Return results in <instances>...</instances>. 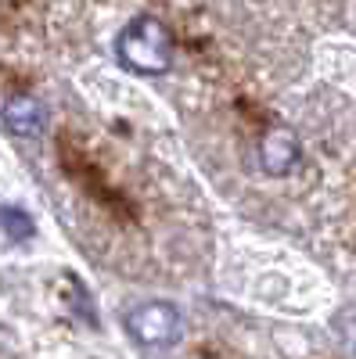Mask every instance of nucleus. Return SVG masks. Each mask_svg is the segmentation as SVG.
I'll list each match as a JSON object with an SVG mask.
<instances>
[{"mask_svg": "<svg viewBox=\"0 0 356 359\" xmlns=\"http://www.w3.org/2000/svg\"><path fill=\"white\" fill-rule=\"evenodd\" d=\"M115 54L137 76H162L173 69V36L159 18L140 15L115 36Z\"/></svg>", "mask_w": 356, "mask_h": 359, "instance_id": "1", "label": "nucleus"}, {"mask_svg": "<svg viewBox=\"0 0 356 359\" xmlns=\"http://www.w3.org/2000/svg\"><path fill=\"white\" fill-rule=\"evenodd\" d=\"M126 331L144 348H169L184 338V316L169 302H144L126 313Z\"/></svg>", "mask_w": 356, "mask_h": 359, "instance_id": "2", "label": "nucleus"}, {"mask_svg": "<svg viewBox=\"0 0 356 359\" xmlns=\"http://www.w3.org/2000/svg\"><path fill=\"white\" fill-rule=\"evenodd\" d=\"M0 123L15 137H40L47 130V108L33 94H11L0 108Z\"/></svg>", "mask_w": 356, "mask_h": 359, "instance_id": "3", "label": "nucleus"}, {"mask_svg": "<svg viewBox=\"0 0 356 359\" xmlns=\"http://www.w3.org/2000/svg\"><path fill=\"white\" fill-rule=\"evenodd\" d=\"M295 162H299V137L288 126L266 130V137L259 144V169L266 176H284V172H291Z\"/></svg>", "mask_w": 356, "mask_h": 359, "instance_id": "4", "label": "nucleus"}, {"mask_svg": "<svg viewBox=\"0 0 356 359\" xmlns=\"http://www.w3.org/2000/svg\"><path fill=\"white\" fill-rule=\"evenodd\" d=\"M0 230H4L11 241H25V237H33L37 223H33V216H29L25 208H18V205H0Z\"/></svg>", "mask_w": 356, "mask_h": 359, "instance_id": "5", "label": "nucleus"}]
</instances>
